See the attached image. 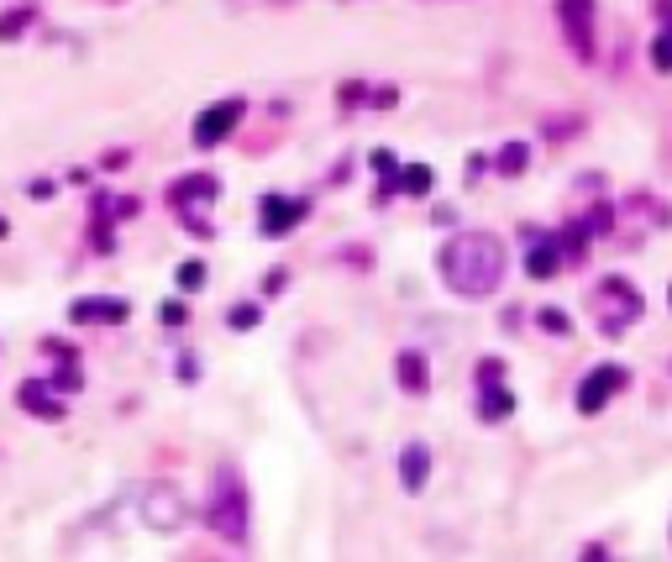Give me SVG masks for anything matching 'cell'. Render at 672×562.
Listing matches in <instances>:
<instances>
[{"label": "cell", "mask_w": 672, "mask_h": 562, "mask_svg": "<svg viewBox=\"0 0 672 562\" xmlns=\"http://www.w3.org/2000/svg\"><path fill=\"white\" fill-rule=\"evenodd\" d=\"M441 279L468 300H484L504 279V242L494 232H463L441 247Z\"/></svg>", "instance_id": "6da1fadb"}, {"label": "cell", "mask_w": 672, "mask_h": 562, "mask_svg": "<svg viewBox=\"0 0 672 562\" xmlns=\"http://www.w3.org/2000/svg\"><path fill=\"white\" fill-rule=\"evenodd\" d=\"M205 521H210V532L221 536V541H232V547H242V541H247V489H242L236 468H216L210 504H205Z\"/></svg>", "instance_id": "7a4b0ae2"}, {"label": "cell", "mask_w": 672, "mask_h": 562, "mask_svg": "<svg viewBox=\"0 0 672 562\" xmlns=\"http://www.w3.org/2000/svg\"><path fill=\"white\" fill-rule=\"evenodd\" d=\"M594 321H599L604 337H625L631 326L642 321V295H636V284L604 279V284L594 290Z\"/></svg>", "instance_id": "3957f363"}, {"label": "cell", "mask_w": 672, "mask_h": 562, "mask_svg": "<svg viewBox=\"0 0 672 562\" xmlns=\"http://www.w3.org/2000/svg\"><path fill=\"white\" fill-rule=\"evenodd\" d=\"M137 515H143L152 532H179L184 515H190V504H184V494H179L174 484H147V489H137Z\"/></svg>", "instance_id": "277c9868"}, {"label": "cell", "mask_w": 672, "mask_h": 562, "mask_svg": "<svg viewBox=\"0 0 672 562\" xmlns=\"http://www.w3.org/2000/svg\"><path fill=\"white\" fill-rule=\"evenodd\" d=\"M247 117V100L232 95V100H216V106H205L200 117H195V148H216V143H227L236 132V121Z\"/></svg>", "instance_id": "5b68a950"}, {"label": "cell", "mask_w": 672, "mask_h": 562, "mask_svg": "<svg viewBox=\"0 0 672 562\" xmlns=\"http://www.w3.org/2000/svg\"><path fill=\"white\" fill-rule=\"evenodd\" d=\"M625 379H631V374H625L620 363H599V368L588 374L584 384H578V411H584V415H599L614 400V394L625 389Z\"/></svg>", "instance_id": "8992f818"}, {"label": "cell", "mask_w": 672, "mask_h": 562, "mask_svg": "<svg viewBox=\"0 0 672 562\" xmlns=\"http://www.w3.org/2000/svg\"><path fill=\"white\" fill-rule=\"evenodd\" d=\"M305 221V200H290V195H264V206H258V227H264L268 237H284Z\"/></svg>", "instance_id": "52a82bcc"}, {"label": "cell", "mask_w": 672, "mask_h": 562, "mask_svg": "<svg viewBox=\"0 0 672 562\" xmlns=\"http://www.w3.org/2000/svg\"><path fill=\"white\" fill-rule=\"evenodd\" d=\"M557 16H562V27H567L573 53H588V48H594V5H588V0H557Z\"/></svg>", "instance_id": "ba28073f"}, {"label": "cell", "mask_w": 672, "mask_h": 562, "mask_svg": "<svg viewBox=\"0 0 672 562\" xmlns=\"http://www.w3.org/2000/svg\"><path fill=\"white\" fill-rule=\"evenodd\" d=\"M126 316H132L126 300H74L69 305V321L74 326H121Z\"/></svg>", "instance_id": "9c48e42d"}, {"label": "cell", "mask_w": 672, "mask_h": 562, "mask_svg": "<svg viewBox=\"0 0 672 562\" xmlns=\"http://www.w3.org/2000/svg\"><path fill=\"white\" fill-rule=\"evenodd\" d=\"M16 405H22V411H32L37 420H63V400L53 394V384H48V379H22V389H16Z\"/></svg>", "instance_id": "30bf717a"}, {"label": "cell", "mask_w": 672, "mask_h": 562, "mask_svg": "<svg viewBox=\"0 0 672 562\" xmlns=\"http://www.w3.org/2000/svg\"><path fill=\"white\" fill-rule=\"evenodd\" d=\"M426 478H431V452H426L420 442H410L405 452H400V484H405L410 494H415Z\"/></svg>", "instance_id": "8fae6325"}, {"label": "cell", "mask_w": 672, "mask_h": 562, "mask_svg": "<svg viewBox=\"0 0 672 562\" xmlns=\"http://www.w3.org/2000/svg\"><path fill=\"white\" fill-rule=\"evenodd\" d=\"M216 190H221V184H216L210 174H190V179H179L174 190H169V200H174L179 210H190L195 200H216Z\"/></svg>", "instance_id": "7c38bea8"}, {"label": "cell", "mask_w": 672, "mask_h": 562, "mask_svg": "<svg viewBox=\"0 0 672 562\" xmlns=\"http://www.w3.org/2000/svg\"><path fill=\"white\" fill-rule=\"evenodd\" d=\"M478 415H484V420H510V415H515V394H510V389L499 384H484V394H478Z\"/></svg>", "instance_id": "4fadbf2b"}, {"label": "cell", "mask_w": 672, "mask_h": 562, "mask_svg": "<svg viewBox=\"0 0 672 562\" xmlns=\"http://www.w3.org/2000/svg\"><path fill=\"white\" fill-rule=\"evenodd\" d=\"M400 389L405 394H426L431 389V374H426V357L420 353H400Z\"/></svg>", "instance_id": "5bb4252c"}, {"label": "cell", "mask_w": 672, "mask_h": 562, "mask_svg": "<svg viewBox=\"0 0 672 562\" xmlns=\"http://www.w3.org/2000/svg\"><path fill=\"white\" fill-rule=\"evenodd\" d=\"M557 268H562V253H557V237L536 242V247H530V258H526V273H530V279H552Z\"/></svg>", "instance_id": "9a60e30c"}, {"label": "cell", "mask_w": 672, "mask_h": 562, "mask_svg": "<svg viewBox=\"0 0 672 562\" xmlns=\"http://www.w3.org/2000/svg\"><path fill=\"white\" fill-rule=\"evenodd\" d=\"M27 27H32V5H11V11L0 16V42H16Z\"/></svg>", "instance_id": "2e32d148"}, {"label": "cell", "mask_w": 672, "mask_h": 562, "mask_svg": "<svg viewBox=\"0 0 672 562\" xmlns=\"http://www.w3.org/2000/svg\"><path fill=\"white\" fill-rule=\"evenodd\" d=\"M431 184H437V174H431L426 163H410L405 174H400V190H405V195H426Z\"/></svg>", "instance_id": "e0dca14e"}, {"label": "cell", "mask_w": 672, "mask_h": 562, "mask_svg": "<svg viewBox=\"0 0 672 562\" xmlns=\"http://www.w3.org/2000/svg\"><path fill=\"white\" fill-rule=\"evenodd\" d=\"M651 63H657V74H672V27L657 32V42H651Z\"/></svg>", "instance_id": "ac0fdd59"}, {"label": "cell", "mask_w": 672, "mask_h": 562, "mask_svg": "<svg viewBox=\"0 0 672 562\" xmlns=\"http://www.w3.org/2000/svg\"><path fill=\"white\" fill-rule=\"evenodd\" d=\"M526 143H510V148L499 152V174H521V169H526Z\"/></svg>", "instance_id": "d6986e66"}, {"label": "cell", "mask_w": 672, "mask_h": 562, "mask_svg": "<svg viewBox=\"0 0 672 562\" xmlns=\"http://www.w3.org/2000/svg\"><path fill=\"white\" fill-rule=\"evenodd\" d=\"M227 321H232L236 331H253V326L264 321V310H258V305H232V316H227Z\"/></svg>", "instance_id": "ffe728a7"}, {"label": "cell", "mask_w": 672, "mask_h": 562, "mask_svg": "<svg viewBox=\"0 0 672 562\" xmlns=\"http://www.w3.org/2000/svg\"><path fill=\"white\" fill-rule=\"evenodd\" d=\"M536 326H541V331H552V337H567V316H562V310H536Z\"/></svg>", "instance_id": "44dd1931"}, {"label": "cell", "mask_w": 672, "mask_h": 562, "mask_svg": "<svg viewBox=\"0 0 672 562\" xmlns=\"http://www.w3.org/2000/svg\"><path fill=\"white\" fill-rule=\"evenodd\" d=\"M205 284V264H179V290H200Z\"/></svg>", "instance_id": "7402d4cb"}, {"label": "cell", "mask_w": 672, "mask_h": 562, "mask_svg": "<svg viewBox=\"0 0 672 562\" xmlns=\"http://www.w3.org/2000/svg\"><path fill=\"white\" fill-rule=\"evenodd\" d=\"M394 169H400V163H394V152H389V148L374 152V174H379V179H394Z\"/></svg>", "instance_id": "603a6c76"}, {"label": "cell", "mask_w": 672, "mask_h": 562, "mask_svg": "<svg viewBox=\"0 0 672 562\" xmlns=\"http://www.w3.org/2000/svg\"><path fill=\"white\" fill-rule=\"evenodd\" d=\"M48 384H53V389H80L85 379H80L74 368H59V374H48Z\"/></svg>", "instance_id": "cb8c5ba5"}, {"label": "cell", "mask_w": 672, "mask_h": 562, "mask_svg": "<svg viewBox=\"0 0 672 562\" xmlns=\"http://www.w3.org/2000/svg\"><path fill=\"white\" fill-rule=\"evenodd\" d=\"M158 316H163V326H184V305H179V300H169Z\"/></svg>", "instance_id": "d4e9b609"}, {"label": "cell", "mask_w": 672, "mask_h": 562, "mask_svg": "<svg viewBox=\"0 0 672 562\" xmlns=\"http://www.w3.org/2000/svg\"><path fill=\"white\" fill-rule=\"evenodd\" d=\"M668 300H672V295H668Z\"/></svg>", "instance_id": "484cf974"}]
</instances>
